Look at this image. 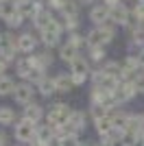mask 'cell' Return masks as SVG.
<instances>
[{
    "label": "cell",
    "mask_w": 144,
    "mask_h": 146,
    "mask_svg": "<svg viewBox=\"0 0 144 146\" xmlns=\"http://www.w3.org/2000/svg\"><path fill=\"white\" fill-rule=\"evenodd\" d=\"M24 146H50L48 142H39V140H31L29 144H24Z\"/></svg>",
    "instance_id": "obj_31"
},
{
    "label": "cell",
    "mask_w": 144,
    "mask_h": 146,
    "mask_svg": "<svg viewBox=\"0 0 144 146\" xmlns=\"http://www.w3.org/2000/svg\"><path fill=\"white\" fill-rule=\"evenodd\" d=\"M13 13H18V2H13V0H2V2H0V18L7 20V18H11Z\"/></svg>",
    "instance_id": "obj_18"
},
{
    "label": "cell",
    "mask_w": 144,
    "mask_h": 146,
    "mask_svg": "<svg viewBox=\"0 0 144 146\" xmlns=\"http://www.w3.org/2000/svg\"><path fill=\"white\" fill-rule=\"evenodd\" d=\"M81 2H85V5H90V2H94V0H81Z\"/></svg>",
    "instance_id": "obj_36"
},
{
    "label": "cell",
    "mask_w": 144,
    "mask_h": 146,
    "mask_svg": "<svg viewBox=\"0 0 144 146\" xmlns=\"http://www.w3.org/2000/svg\"><path fill=\"white\" fill-rule=\"evenodd\" d=\"M72 111H74V109H70V105H66V103H55L53 107H50V111L46 113V122L55 129V133H57V131H59V129L68 122V118H70Z\"/></svg>",
    "instance_id": "obj_1"
},
{
    "label": "cell",
    "mask_w": 144,
    "mask_h": 146,
    "mask_svg": "<svg viewBox=\"0 0 144 146\" xmlns=\"http://www.w3.org/2000/svg\"><path fill=\"white\" fill-rule=\"evenodd\" d=\"M0 124L2 127H11L15 124V109L9 105H0Z\"/></svg>",
    "instance_id": "obj_16"
},
{
    "label": "cell",
    "mask_w": 144,
    "mask_h": 146,
    "mask_svg": "<svg viewBox=\"0 0 144 146\" xmlns=\"http://www.w3.org/2000/svg\"><path fill=\"white\" fill-rule=\"evenodd\" d=\"M35 131H37V122L29 120V118H22V120L15 122V127H13V137H15L20 144H29L31 140H35Z\"/></svg>",
    "instance_id": "obj_2"
},
{
    "label": "cell",
    "mask_w": 144,
    "mask_h": 146,
    "mask_svg": "<svg viewBox=\"0 0 144 146\" xmlns=\"http://www.w3.org/2000/svg\"><path fill=\"white\" fill-rule=\"evenodd\" d=\"M33 94H35V87H33V83L24 81V83H18V85H15L13 98H15L20 105H29V103H33Z\"/></svg>",
    "instance_id": "obj_6"
},
{
    "label": "cell",
    "mask_w": 144,
    "mask_h": 146,
    "mask_svg": "<svg viewBox=\"0 0 144 146\" xmlns=\"http://www.w3.org/2000/svg\"><path fill=\"white\" fill-rule=\"evenodd\" d=\"M31 70H33V61H31V57H24V59H20L18 63H15V72H18L22 79L29 76Z\"/></svg>",
    "instance_id": "obj_22"
},
{
    "label": "cell",
    "mask_w": 144,
    "mask_h": 146,
    "mask_svg": "<svg viewBox=\"0 0 144 146\" xmlns=\"http://www.w3.org/2000/svg\"><path fill=\"white\" fill-rule=\"evenodd\" d=\"M0 37H2V35H0ZM0 44H2V39H0Z\"/></svg>",
    "instance_id": "obj_37"
},
{
    "label": "cell",
    "mask_w": 144,
    "mask_h": 146,
    "mask_svg": "<svg viewBox=\"0 0 144 146\" xmlns=\"http://www.w3.org/2000/svg\"><path fill=\"white\" fill-rule=\"evenodd\" d=\"M77 57H81L79 55V48L77 46H74V44H63V46H61V50H59V59L61 61H66V63H72V61L77 59Z\"/></svg>",
    "instance_id": "obj_13"
},
{
    "label": "cell",
    "mask_w": 144,
    "mask_h": 146,
    "mask_svg": "<svg viewBox=\"0 0 144 146\" xmlns=\"http://www.w3.org/2000/svg\"><path fill=\"white\" fill-rule=\"evenodd\" d=\"M15 81L11 79V76H0V96H9V94H13L15 92Z\"/></svg>",
    "instance_id": "obj_21"
},
{
    "label": "cell",
    "mask_w": 144,
    "mask_h": 146,
    "mask_svg": "<svg viewBox=\"0 0 144 146\" xmlns=\"http://www.w3.org/2000/svg\"><path fill=\"white\" fill-rule=\"evenodd\" d=\"M63 2H66V0H48V5L55 7V9H63Z\"/></svg>",
    "instance_id": "obj_30"
},
{
    "label": "cell",
    "mask_w": 144,
    "mask_h": 146,
    "mask_svg": "<svg viewBox=\"0 0 144 146\" xmlns=\"http://www.w3.org/2000/svg\"><path fill=\"white\" fill-rule=\"evenodd\" d=\"M53 20H55V18L46 11V9H39V13L35 15V26H37L39 31H44V29H48V26H50V22H53Z\"/></svg>",
    "instance_id": "obj_19"
},
{
    "label": "cell",
    "mask_w": 144,
    "mask_h": 146,
    "mask_svg": "<svg viewBox=\"0 0 144 146\" xmlns=\"http://www.w3.org/2000/svg\"><path fill=\"white\" fill-rule=\"evenodd\" d=\"M90 20L94 22V24H107V20H111V7L107 5H96L92 7V11H90Z\"/></svg>",
    "instance_id": "obj_7"
},
{
    "label": "cell",
    "mask_w": 144,
    "mask_h": 146,
    "mask_svg": "<svg viewBox=\"0 0 144 146\" xmlns=\"http://www.w3.org/2000/svg\"><path fill=\"white\" fill-rule=\"evenodd\" d=\"M70 74H72V81H74V85H83L85 81H87V74H90V66H87V61L77 57V59L70 63Z\"/></svg>",
    "instance_id": "obj_5"
},
{
    "label": "cell",
    "mask_w": 144,
    "mask_h": 146,
    "mask_svg": "<svg viewBox=\"0 0 144 146\" xmlns=\"http://www.w3.org/2000/svg\"><path fill=\"white\" fill-rule=\"evenodd\" d=\"M133 18L140 20V22H144V0H140L138 5H135V9H133Z\"/></svg>",
    "instance_id": "obj_27"
},
{
    "label": "cell",
    "mask_w": 144,
    "mask_h": 146,
    "mask_svg": "<svg viewBox=\"0 0 144 146\" xmlns=\"http://www.w3.org/2000/svg\"><path fill=\"white\" fill-rule=\"evenodd\" d=\"M37 92H39L44 98L53 96L55 92H57V87H55V79H48V76H44V79L37 83Z\"/></svg>",
    "instance_id": "obj_17"
},
{
    "label": "cell",
    "mask_w": 144,
    "mask_h": 146,
    "mask_svg": "<svg viewBox=\"0 0 144 146\" xmlns=\"http://www.w3.org/2000/svg\"><path fill=\"white\" fill-rule=\"evenodd\" d=\"M70 44H74L77 48H83L85 44H87V39H85V37H81L79 33H72V37H70Z\"/></svg>",
    "instance_id": "obj_28"
},
{
    "label": "cell",
    "mask_w": 144,
    "mask_h": 146,
    "mask_svg": "<svg viewBox=\"0 0 144 146\" xmlns=\"http://www.w3.org/2000/svg\"><path fill=\"white\" fill-rule=\"evenodd\" d=\"M135 94H138V87H135L133 81H120L118 87L114 90V100H116V105H125V103H129Z\"/></svg>",
    "instance_id": "obj_4"
},
{
    "label": "cell",
    "mask_w": 144,
    "mask_h": 146,
    "mask_svg": "<svg viewBox=\"0 0 144 146\" xmlns=\"http://www.w3.org/2000/svg\"><path fill=\"white\" fill-rule=\"evenodd\" d=\"M5 70H7V61L0 57V76H5Z\"/></svg>",
    "instance_id": "obj_32"
},
{
    "label": "cell",
    "mask_w": 144,
    "mask_h": 146,
    "mask_svg": "<svg viewBox=\"0 0 144 146\" xmlns=\"http://www.w3.org/2000/svg\"><path fill=\"white\" fill-rule=\"evenodd\" d=\"M109 113H111V109H109L107 105H92V109H90V116L92 120H103V118H109Z\"/></svg>",
    "instance_id": "obj_20"
},
{
    "label": "cell",
    "mask_w": 144,
    "mask_h": 146,
    "mask_svg": "<svg viewBox=\"0 0 144 146\" xmlns=\"http://www.w3.org/2000/svg\"><path fill=\"white\" fill-rule=\"evenodd\" d=\"M31 61H33V68H39V70H46L50 63H53V55L44 50V52H37V55H31Z\"/></svg>",
    "instance_id": "obj_14"
},
{
    "label": "cell",
    "mask_w": 144,
    "mask_h": 146,
    "mask_svg": "<svg viewBox=\"0 0 144 146\" xmlns=\"http://www.w3.org/2000/svg\"><path fill=\"white\" fill-rule=\"evenodd\" d=\"M61 13H63V15H72V18H79V2L77 0H66Z\"/></svg>",
    "instance_id": "obj_23"
},
{
    "label": "cell",
    "mask_w": 144,
    "mask_h": 146,
    "mask_svg": "<svg viewBox=\"0 0 144 146\" xmlns=\"http://www.w3.org/2000/svg\"><path fill=\"white\" fill-rule=\"evenodd\" d=\"M94 129H96V133H98V137L105 140V137L114 131V122H111V118H103V120L94 122Z\"/></svg>",
    "instance_id": "obj_15"
},
{
    "label": "cell",
    "mask_w": 144,
    "mask_h": 146,
    "mask_svg": "<svg viewBox=\"0 0 144 146\" xmlns=\"http://www.w3.org/2000/svg\"><path fill=\"white\" fill-rule=\"evenodd\" d=\"M0 146H7V135L0 131Z\"/></svg>",
    "instance_id": "obj_34"
},
{
    "label": "cell",
    "mask_w": 144,
    "mask_h": 146,
    "mask_svg": "<svg viewBox=\"0 0 144 146\" xmlns=\"http://www.w3.org/2000/svg\"><path fill=\"white\" fill-rule=\"evenodd\" d=\"M111 22L114 24H131V13L127 11L122 5H116V7H111Z\"/></svg>",
    "instance_id": "obj_9"
},
{
    "label": "cell",
    "mask_w": 144,
    "mask_h": 146,
    "mask_svg": "<svg viewBox=\"0 0 144 146\" xmlns=\"http://www.w3.org/2000/svg\"><path fill=\"white\" fill-rule=\"evenodd\" d=\"M92 61H103L105 59V48L103 46H92Z\"/></svg>",
    "instance_id": "obj_25"
},
{
    "label": "cell",
    "mask_w": 144,
    "mask_h": 146,
    "mask_svg": "<svg viewBox=\"0 0 144 146\" xmlns=\"http://www.w3.org/2000/svg\"><path fill=\"white\" fill-rule=\"evenodd\" d=\"M133 83H135L138 92H144V70H140V72L135 74V79H133Z\"/></svg>",
    "instance_id": "obj_29"
},
{
    "label": "cell",
    "mask_w": 144,
    "mask_h": 146,
    "mask_svg": "<svg viewBox=\"0 0 144 146\" xmlns=\"http://www.w3.org/2000/svg\"><path fill=\"white\" fill-rule=\"evenodd\" d=\"M24 118H29V120H33V122H39L44 118V107L37 105V103L24 105Z\"/></svg>",
    "instance_id": "obj_11"
},
{
    "label": "cell",
    "mask_w": 144,
    "mask_h": 146,
    "mask_svg": "<svg viewBox=\"0 0 144 146\" xmlns=\"http://www.w3.org/2000/svg\"><path fill=\"white\" fill-rule=\"evenodd\" d=\"M107 7H116V5H120V0H103Z\"/></svg>",
    "instance_id": "obj_33"
},
{
    "label": "cell",
    "mask_w": 144,
    "mask_h": 146,
    "mask_svg": "<svg viewBox=\"0 0 144 146\" xmlns=\"http://www.w3.org/2000/svg\"><path fill=\"white\" fill-rule=\"evenodd\" d=\"M114 37H116V29L111 24H101L98 29H94L87 35V44L90 46H105V44L109 42H114Z\"/></svg>",
    "instance_id": "obj_3"
},
{
    "label": "cell",
    "mask_w": 144,
    "mask_h": 146,
    "mask_svg": "<svg viewBox=\"0 0 144 146\" xmlns=\"http://www.w3.org/2000/svg\"><path fill=\"white\" fill-rule=\"evenodd\" d=\"M5 22H7V26H9V29H18V26H20V24L24 22V15H22V13L18 11V13H13L11 18H7Z\"/></svg>",
    "instance_id": "obj_24"
},
{
    "label": "cell",
    "mask_w": 144,
    "mask_h": 146,
    "mask_svg": "<svg viewBox=\"0 0 144 146\" xmlns=\"http://www.w3.org/2000/svg\"><path fill=\"white\" fill-rule=\"evenodd\" d=\"M13 35H5V39H2V44H0V57L9 63V61L15 59V52H18V42H13L11 39Z\"/></svg>",
    "instance_id": "obj_8"
},
{
    "label": "cell",
    "mask_w": 144,
    "mask_h": 146,
    "mask_svg": "<svg viewBox=\"0 0 144 146\" xmlns=\"http://www.w3.org/2000/svg\"><path fill=\"white\" fill-rule=\"evenodd\" d=\"M15 42H18V48L22 50V52H33L35 46H37V37L31 35V33H22Z\"/></svg>",
    "instance_id": "obj_10"
},
{
    "label": "cell",
    "mask_w": 144,
    "mask_h": 146,
    "mask_svg": "<svg viewBox=\"0 0 144 146\" xmlns=\"http://www.w3.org/2000/svg\"><path fill=\"white\" fill-rule=\"evenodd\" d=\"M55 87H57L59 94H68V92L74 87L72 74H59V76H55Z\"/></svg>",
    "instance_id": "obj_12"
},
{
    "label": "cell",
    "mask_w": 144,
    "mask_h": 146,
    "mask_svg": "<svg viewBox=\"0 0 144 146\" xmlns=\"http://www.w3.org/2000/svg\"><path fill=\"white\" fill-rule=\"evenodd\" d=\"M138 61H140V68H144V50L138 55Z\"/></svg>",
    "instance_id": "obj_35"
},
{
    "label": "cell",
    "mask_w": 144,
    "mask_h": 146,
    "mask_svg": "<svg viewBox=\"0 0 144 146\" xmlns=\"http://www.w3.org/2000/svg\"><path fill=\"white\" fill-rule=\"evenodd\" d=\"M0 2H2V0H0Z\"/></svg>",
    "instance_id": "obj_38"
},
{
    "label": "cell",
    "mask_w": 144,
    "mask_h": 146,
    "mask_svg": "<svg viewBox=\"0 0 144 146\" xmlns=\"http://www.w3.org/2000/svg\"><path fill=\"white\" fill-rule=\"evenodd\" d=\"M61 146H81L77 135H63L61 137Z\"/></svg>",
    "instance_id": "obj_26"
}]
</instances>
